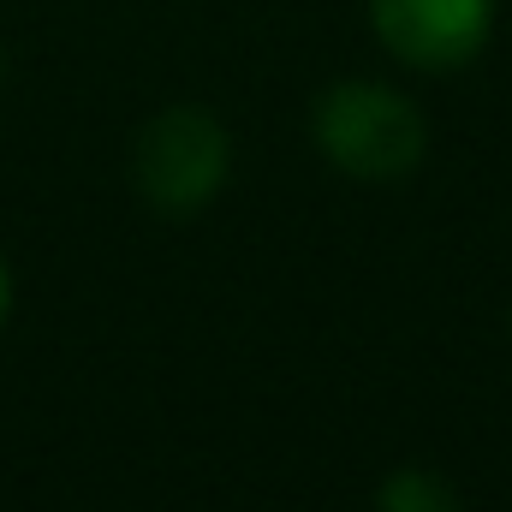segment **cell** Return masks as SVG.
Masks as SVG:
<instances>
[{"instance_id":"6da1fadb","label":"cell","mask_w":512,"mask_h":512,"mask_svg":"<svg viewBox=\"0 0 512 512\" xmlns=\"http://www.w3.org/2000/svg\"><path fill=\"white\" fill-rule=\"evenodd\" d=\"M310 143L334 173L364 185H393L423 167L429 126L405 90L376 78H346L310 102Z\"/></svg>"},{"instance_id":"7a4b0ae2","label":"cell","mask_w":512,"mask_h":512,"mask_svg":"<svg viewBox=\"0 0 512 512\" xmlns=\"http://www.w3.org/2000/svg\"><path fill=\"white\" fill-rule=\"evenodd\" d=\"M227 173H233V137L197 102H173L149 114L143 131L131 137V185L167 221L203 215L221 197Z\"/></svg>"},{"instance_id":"3957f363","label":"cell","mask_w":512,"mask_h":512,"mask_svg":"<svg viewBox=\"0 0 512 512\" xmlns=\"http://www.w3.org/2000/svg\"><path fill=\"white\" fill-rule=\"evenodd\" d=\"M370 30L417 72H459L495 30V0H370Z\"/></svg>"},{"instance_id":"277c9868","label":"cell","mask_w":512,"mask_h":512,"mask_svg":"<svg viewBox=\"0 0 512 512\" xmlns=\"http://www.w3.org/2000/svg\"><path fill=\"white\" fill-rule=\"evenodd\" d=\"M376 512H465V501H459V489L441 471L405 465V471H393L376 489Z\"/></svg>"},{"instance_id":"5b68a950","label":"cell","mask_w":512,"mask_h":512,"mask_svg":"<svg viewBox=\"0 0 512 512\" xmlns=\"http://www.w3.org/2000/svg\"><path fill=\"white\" fill-rule=\"evenodd\" d=\"M6 310H12V274H6V262H0V322H6Z\"/></svg>"},{"instance_id":"8992f818","label":"cell","mask_w":512,"mask_h":512,"mask_svg":"<svg viewBox=\"0 0 512 512\" xmlns=\"http://www.w3.org/2000/svg\"><path fill=\"white\" fill-rule=\"evenodd\" d=\"M0 72H6V54H0Z\"/></svg>"}]
</instances>
